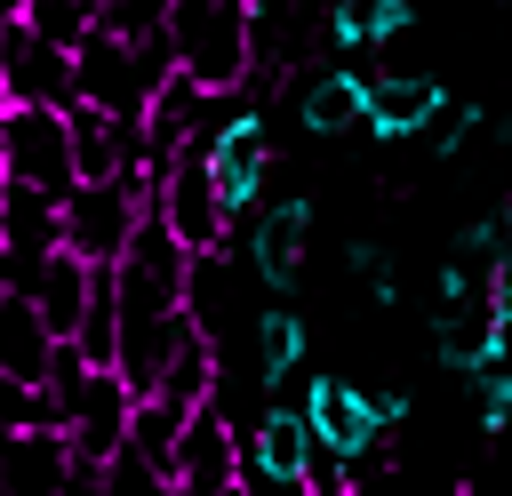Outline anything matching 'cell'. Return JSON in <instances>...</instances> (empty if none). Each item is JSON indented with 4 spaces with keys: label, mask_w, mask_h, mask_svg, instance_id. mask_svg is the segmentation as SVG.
Here are the masks:
<instances>
[{
    "label": "cell",
    "mask_w": 512,
    "mask_h": 496,
    "mask_svg": "<svg viewBox=\"0 0 512 496\" xmlns=\"http://www.w3.org/2000/svg\"><path fill=\"white\" fill-rule=\"evenodd\" d=\"M152 216L176 232L184 256H216L232 240V208L216 200V176H208V152H176V168L152 184Z\"/></svg>",
    "instance_id": "277c9868"
},
{
    "label": "cell",
    "mask_w": 512,
    "mask_h": 496,
    "mask_svg": "<svg viewBox=\"0 0 512 496\" xmlns=\"http://www.w3.org/2000/svg\"><path fill=\"white\" fill-rule=\"evenodd\" d=\"M80 472L64 424H24V432H0V496H64Z\"/></svg>",
    "instance_id": "52a82bcc"
},
{
    "label": "cell",
    "mask_w": 512,
    "mask_h": 496,
    "mask_svg": "<svg viewBox=\"0 0 512 496\" xmlns=\"http://www.w3.org/2000/svg\"><path fill=\"white\" fill-rule=\"evenodd\" d=\"M0 104L72 112V104H80V72H72V48H48L32 24H0Z\"/></svg>",
    "instance_id": "5b68a950"
},
{
    "label": "cell",
    "mask_w": 512,
    "mask_h": 496,
    "mask_svg": "<svg viewBox=\"0 0 512 496\" xmlns=\"http://www.w3.org/2000/svg\"><path fill=\"white\" fill-rule=\"evenodd\" d=\"M88 280H96V264L64 256V248H56V256L32 272V288H24V296L40 304V320H48V336H56V344H72V336H80V312H88Z\"/></svg>",
    "instance_id": "5bb4252c"
},
{
    "label": "cell",
    "mask_w": 512,
    "mask_h": 496,
    "mask_svg": "<svg viewBox=\"0 0 512 496\" xmlns=\"http://www.w3.org/2000/svg\"><path fill=\"white\" fill-rule=\"evenodd\" d=\"M408 8H424V0H408Z\"/></svg>",
    "instance_id": "484cf974"
},
{
    "label": "cell",
    "mask_w": 512,
    "mask_h": 496,
    "mask_svg": "<svg viewBox=\"0 0 512 496\" xmlns=\"http://www.w3.org/2000/svg\"><path fill=\"white\" fill-rule=\"evenodd\" d=\"M480 120H488L480 104H440V112H432V128H424V144H432L440 160H456V152H464V136H472Z\"/></svg>",
    "instance_id": "44dd1931"
},
{
    "label": "cell",
    "mask_w": 512,
    "mask_h": 496,
    "mask_svg": "<svg viewBox=\"0 0 512 496\" xmlns=\"http://www.w3.org/2000/svg\"><path fill=\"white\" fill-rule=\"evenodd\" d=\"M56 352H64V344L48 336L40 304H32L24 288H0V376H8V384H24V392H48Z\"/></svg>",
    "instance_id": "9c48e42d"
},
{
    "label": "cell",
    "mask_w": 512,
    "mask_h": 496,
    "mask_svg": "<svg viewBox=\"0 0 512 496\" xmlns=\"http://www.w3.org/2000/svg\"><path fill=\"white\" fill-rule=\"evenodd\" d=\"M368 408H376V432H400L408 424V392H368Z\"/></svg>",
    "instance_id": "cb8c5ba5"
},
{
    "label": "cell",
    "mask_w": 512,
    "mask_h": 496,
    "mask_svg": "<svg viewBox=\"0 0 512 496\" xmlns=\"http://www.w3.org/2000/svg\"><path fill=\"white\" fill-rule=\"evenodd\" d=\"M240 432H232V416L208 400L192 424H184V440H176V496H208V488H240Z\"/></svg>",
    "instance_id": "ba28073f"
},
{
    "label": "cell",
    "mask_w": 512,
    "mask_h": 496,
    "mask_svg": "<svg viewBox=\"0 0 512 496\" xmlns=\"http://www.w3.org/2000/svg\"><path fill=\"white\" fill-rule=\"evenodd\" d=\"M480 424H488V432H512V360H496V368L480 376Z\"/></svg>",
    "instance_id": "7402d4cb"
},
{
    "label": "cell",
    "mask_w": 512,
    "mask_h": 496,
    "mask_svg": "<svg viewBox=\"0 0 512 496\" xmlns=\"http://www.w3.org/2000/svg\"><path fill=\"white\" fill-rule=\"evenodd\" d=\"M104 8H120V0H96V16H104Z\"/></svg>",
    "instance_id": "d4e9b609"
},
{
    "label": "cell",
    "mask_w": 512,
    "mask_h": 496,
    "mask_svg": "<svg viewBox=\"0 0 512 496\" xmlns=\"http://www.w3.org/2000/svg\"><path fill=\"white\" fill-rule=\"evenodd\" d=\"M264 168H272V136H264V120L256 112H240L216 144H208V176H216V200L240 216L256 192H264Z\"/></svg>",
    "instance_id": "7c38bea8"
},
{
    "label": "cell",
    "mask_w": 512,
    "mask_h": 496,
    "mask_svg": "<svg viewBox=\"0 0 512 496\" xmlns=\"http://www.w3.org/2000/svg\"><path fill=\"white\" fill-rule=\"evenodd\" d=\"M184 424H192L184 408H168V400H136V416H128V448L176 480V440H184Z\"/></svg>",
    "instance_id": "ac0fdd59"
},
{
    "label": "cell",
    "mask_w": 512,
    "mask_h": 496,
    "mask_svg": "<svg viewBox=\"0 0 512 496\" xmlns=\"http://www.w3.org/2000/svg\"><path fill=\"white\" fill-rule=\"evenodd\" d=\"M296 360H304V320H296L288 304H272V312L256 320V376H264V392H288Z\"/></svg>",
    "instance_id": "e0dca14e"
},
{
    "label": "cell",
    "mask_w": 512,
    "mask_h": 496,
    "mask_svg": "<svg viewBox=\"0 0 512 496\" xmlns=\"http://www.w3.org/2000/svg\"><path fill=\"white\" fill-rule=\"evenodd\" d=\"M144 216H152V184H144V176L80 184V192L64 200V256H80V264L112 272V264L128 256V240H136V224H144Z\"/></svg>",
    "instance_id": "3957f363"
},
{
    "label": "cell",
    "mask_w": 512,
    "mask_h": 496,
    "mask_svg": "<svg viewBox=\"0 0 512 496\" xmlns=\"http://www.w3.org/2000/svg\"><path fill=\"white\" fill-rule=\"evenodd\" d=\"M24 24L48 40V48H80L96 32V0H24Z\"/></svg>",
    "instance_id": "d6986e66"
},
{
    "label": "cell",
    "mask_w": 512,
    "mask_h": 496,
    "mask_svg": "<svg viewBox=\"0 0 512 496\" xmlns=\"http://www.w3.org/2000/svg\"><path fill=\"white\" fill-rule=\"evenodd\" d=\"M304 240H312V200L288 192L280 208L256 216V272H264L272 288H296V272H304Z\"/></svg>",
    "instance_id": "4fadbf2b"
},
{
    "label": "cell",
    "mask_w": 512,
    "mask_h": 496,
    "mask_svg": "<svg viewBox=\"0 0 512 496\" xmlns=\"http://www.w3.org/2000/svg\"><path fill=\"white\" fill-rule=\"evenodd\" d=\"M440 104H448V88L432 72H368V120L360 128L384 136V144H400V136H424Z\"/></svg>",
    "instance_id": "30bf717a"
},
{
    "label": "cell",
    "mask_w": 512,
    "mask_h": 496,
    "mask_svg": "<svg viewBox=\"0 0 512 496\" xmlns=\"http://www.w3.org/2000/svg\"><path fill=\"white\" fill-rule=\"evenodd\" d=\"M104 496H176V480H168L160 464H144L136 448H120V456L104 464Z\"/></svg>",
    "instance_id": "ffe728a7"
},
{
    "label": "cell",
    "mask_w": 512,
    "mask_h": 496,
    "mask_svg": "<svg viewBox=\"0 0 512 496\" xmlns=\"http://www.w3.org/2000/svg\"><path fill=\"white\" fill-rule=\"evenodd\" d=\"M296 120L312 128V136H344V128H360L368 120V72H320L312 88H304V104H296Z\"/></svg>",
    "instance_id": "9a60e30c"
},
{
    "label": "cell",
    "mask_w": 512,
    "mask_h": 496,
    "mask_svg": "<svg viewBox=\"0 0 512 496\" xmlns=\"http://www.w3.org/2000/svg\"><path fill=\"white\" fill-rule=\"evenodd\" d=\"M312 424H304V408H272L264 424H256V440H248V456H240V480L248 488H304V464H312Z\"/></svg>",
    "instance_id": "8fae6325"
},
{
    "label": "cell",
    "mask_w": 512,
    "mask_h": 496,
    "mask_svg": "<svg viewBox=\"0 0 512 496\" xmlns=\"http://www.w3.org/2000/svg\"><path fill=\"white\" fill-rule=\"evenodd\" d=\"M168 56L200 96H240L256 72V0H176Z\"/></svg>",
    "instance_id": "6da1fadb"
},
{
    "label": "cell",
    "mask_w": 512,
    "mask_h": 496,
    "mask_svg": "<svg viewBox=\"0 0 512 496\" xmlns=\"http://www.w3.org/2000/svg\"><path fill=\"white\" fill-rule=\"evenodd\" d=\"M352 272L368 280V296H376V304H392V296H400V288H392V256H384L376 240H352Z\"/></svg>",
    "instance_id": "603a6c76"
},
{
    "label": "cell",
    "mask_w": 512,
    "mask_h": 496,
    "mask_svg": "<svg viewBox=\"0 0 512 496\" xmlns=\"http://www.w3.org/2000/svg\"><path fill=\"white\" fill-rule=\"evenodd\" d=\"M304 424H312V440L320 448H336L344 464H368L376 456V408H368V392L352 384V376H312L304 384Z\"/></svg>",
    "instance_id": "8992f818"
},
{
    "label": "cell",
    "mask_w": 512,
    "mask_h": 496,
    "mask_svg": "<svg viewBox=\"0 0 512 496\" xmlns=\"http://www.w3.org/2000/svg\"><path fill=\"white\" fill-rule=\"evenodd\" d=\"M0 184L72 200V192H80V168H72V120H64V112H40V104H8V112H0Z\"/></svg>",
    "instance_id": "7a4b0ae2"
},
{
    "label": "cell",
    "mask_w": 512,
    "mask_h": 496,
    "mask_svg": "<svg viewBox=\"0 0 512 496\" xmlns=\"http://www.w3.org/2000/svg\"><path fill=\"white\" fill-rule=\"evenodd\" d=\"M408 24H416L408 0H328V32H336V48H376V40L408 32Z\"/></svg>",
    "instance_id": "2e32d148"
}]
</instances>
